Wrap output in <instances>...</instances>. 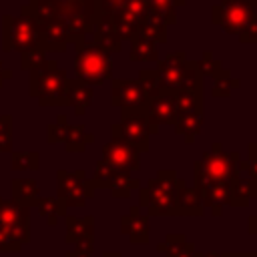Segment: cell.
<instances>
[{
  "label": "cell",
  "mask_w": 257,
  "mask_h": 257,
  "mask_svg": "<svg viewBox=\"0 0 257 257\" xmlns=\"http://www.w3.org/2000/svg\"><path fill=\"white\" fill-rule=\"evenodd\" d=\"M195 183L193 189L205 209L213 217H221L223 209L229 207V195L235 179L243 173L239 153L225 151L221 143H213L209 151L203 153L201 161H195Z\"/></svg>",
  "instance_id": "6da1fadb"
},
{
  "label": "cell",
  "mask_w": 257,
  "mask_h": 257,
  "mask_svg": "<svg viewBox=\"0 0 257 257\" xmlns=\"http://www.w3.org/2000/svg\"><path fill=\"white\" fill-rule=\"evenodd\" d=\"M185 185L173 169H161L145 187H139V207H145L149 217H181L179 193Z\"/></svg>",
  "instance_id": "7a4b0ae2"
},
{
  "label": "cell",
  "mask_w": 257,
  "mask_h": 257,
  "mask_svg": "<svg viewBox=\"0 0 257 257\" xmlns=\"http://www.w3.org/2000/svg\"><path fill=\"white\" fill-rule=\"evenodd\" d=\"M66 86L68 74L52 58H46L38 68L30 70L28 94L36 98L40 106H68Z\"/></svg>",
  "instance_id": "3957f363"
},
{
  "label": "cell",
  "mask_w": 257,
  "mask_h": 257,
  "mask_svg": "<svg viewBox=\"0 0 257 257\" xmlns=\"http://www.w3.org/2000/svg\"><path fill=\"white\" fill-rule=\"evenodd\" d=\"M161 76V84L171 90L185 92H203V74L197 68L195 60H189L183 50L169 52L165 58L157 60L155 68Z\"/></svg>",
  "instance_id": "277c9868"
},
{
  "label": "cell",
  "mask_w": 257,
  "mask_h": 257,
  "mask_svg": "<svg viewBox=\"0 0 257 257\" xmlns=\"http://www.w3.org/2000/svg\"><path fill=\"white\" fill-rule=\"evenodd\" d=\"M74 78L90 84L100 86L112 78V60L110 52L98 46L92 40H82L74 44Z\"/></svg>",
  "instance_id": "5b68a950"
},
{
  "label": "cell",
  "mask_w": 257,
  "mask_h": 257,
  "mask_svg": "<svg viewBox=\"0 0 257 257\" xmlns=\"http://www.w3.org/2000/svg\"><path fill=\"white\" fill-rule=\"evenodd\" d=\"M42 46L40 26L34 18L20 12V16H2V50L4 52H24L28 48Z\"/></svg>",
  "instance_id": "8992f818"
},
{
  "label": "cell",
  "mask_w": 257,
  "mask_h": 257,
  "mask_svg": "<svg viewBox=\"0 0 257 257\" xmlns=\"http://www.w3.org/2000/svg\"><path fill=\"white\" fill-rule=\"evenodd\" d=\"M94 185L86 177L84 169L76 171H66L58 169L56 171V197L70 209L74 207H84L86 201L94 197Z\"/></svg>",
  "instance_id": "52a82bcc"
},
{
  "label": "cell",
  "mask_w": 257,
  "mask_h": 257,
  "mask_svg": "<svg viewBox=\"0 0 257 257\" xmlns=\"http://www.w3.org/2000/svg\"><path fill=\"white\" fill-rule=\"evenodd\" d=\"M110 137L131 143L139 153L151 151V124L145 112L120 108V120L110 126Z\"/></svg>",
  "instance_id": "ba28073f"
},
{
  "label": "cell",
  "mask_w": 257,
  "mask_h": 257,
  "mask_svg": "<svg viewBox=\"0 0 257 257\" xmlns=\"http://www.w3.org/2000/svg\"><path fill=\"white\" fill-rule=\"evenodd\" d=\"M153 96L145 90L139 78H110V102L112 106L147 112Z\"/></svg>",
  "instance_id": "9c48e42d"
},
{
  "label": "cell",
  "mask_w": 257,
  "mask_h": 257,
  "mask_svg": "<svg viewBox=\"0 0 257 257\" xmlns=\"http://www.w3.org/2000/svg\"><path fill=\"white\" fill-rule=\"evenodd\" d=\"M251 16V2L249 0H221L211 8V20L221 26L227 34L239 36Z\"/></svg>",
  "instance_id": "30bf717a"
},
{
  "label": "cell",
  "mask_w": 257,
  "mask_h": 257,
  "mask_svg": "<svg viewBox=\"0 0 257 257\" xmlns=\"http://www.w3.org/2000/svg\"><path fill=\"white\" fill-rule=\"evenodd\" d=\"M0 227L6 229L22 247L30 243V209L0 197Z\"/></svg>",
  "instance_id": "8fae6325"
},
{
  "label": "cell",
  "mask_w": 257,
  "mask_h": 257,
  "mask_svg": "<svg viewBox=\"0 0 257 257\" xmlns=\"http://www.w3.org/2000/svg\"><path fill=\"white\" fill-rule=\"evenodd\" d=\"M147 120L151 124V135L159 133L161 124H175L179 110H177V90L171 88H161V92L151 100V104L147 106Z\"/></svg>",
  "instance_id": "7c38bea8"
},
{
  "label": "cell",
  "mask_w": 257,
  "mask_h": 257,
  "mask_svg": "<svg viewBox=\"0 0 257 257\" xmlns=\"http://www.w3.org/2000/svg\"><path fill=\"white\" fill-rule=\"evenodd\" d=\"M141 153L122 139H110L102 147V161L120 173H133L141 169Z\"/></svg>",
  "instance_id": "4fadbf2b"
},
{
  "label": "cell",
  "mask_w": 257,
  "mask_h": 257,
  "mask_svg": "<svg viewBox=\"0 0 257 257\" xmlns=\"http://www.w3.org/2000/svg\"><path fill=\"white\" fill-rule=\"evenodd\" d=\"M147 12H149V0H126L112 14V22L120 40H131L139 32V24Z\"/></svg>",
  "instance_id": "5bb4252c"
},
{
  "label": "cell",
  "mask_w": 257,
  "mask_h": 257,
  "mask_svg": "<svg viewBox=\"0 0 257 257\" xmlns=\"http://www.w3.org/2000/svg\"><path fill=\"white\" fill-rule=\"evenodd\" d=\"M92 42H96L98 46H102L106 52H120L122 50V40L114 28L112 16L96 12L94 16V24H92Z\"/></svg>",
  "instance_id": "9a60e30c"
},
{
  "label": "cell",
  "mask_w": 257,
  "mask_h": 257,
  "mask_svg": "<svg viewBox=\"0 0 257 257\" xmlns=\"http://www.w3.org/2000/svg\"><path fill=\"white\" fill-rule=\"evenodd\" d=\"M120 233L128 237L135 245H147L149 243V215L141 213V207L135 205L128 209L126 215L120 217Z\"/></svg>",
  "instance_id": "2e32d148"
},
{
  "label": "cell",
  "mask_w": 257,
  "mask_h": 257,
  "mask_svg": "<svg viewBox=\"0 0 257 257\" xmlns=\"http://www.w3.org/2000/svg\"><path fill=\"white\" fill-rule=\"evenodd\" d=\"M38 26H40L42 46L46 52H64L68 48L70 36H68V30L62 22V18H54V20L42 22Z\"/></svg>",
  "instance_id": "e0dca14e"
},
{
  "label": "cell",
  "mask_w": 257,
  "mask_h": 257,
  "mask_svg": "<svg viewBox=\"0 0 257 257\" xmlns=\"http://www.w3.org/2000/svg\"><path fill=\"white\" fill-rule=\"evenodd\" d=\"M66 98H68V106H72L74 114L82 116V114H86V110L90 108V104L94 100V90L90 84H86L78 78H68Z\"/></svg>",
  "instance_id": "ac0fdd59"
},
{
  "label": "cell",
  "mask_w": 257,
  "mask_h": 257,
  "mask_svg": "<svg viewBox=\"0 0 257 257\" xmlns=\"http://www.w3.org/2000/svg\"><path fill=\"white\" fill-rule=\"evenodd\" d=\"M157 251L165 257H203L201 251H197L195 243L187 241V235L183 233H169L165 239L157 245Z\"/></svg>",
  "instance_id": "d6986e66"
},
{
  "label": "cell",
  "mask_w": 257,
  "mask_h": 257,
  "mask_svg": "<svg viewBox=\"0 0 257 257\" xmlns=\"http://www.w3.org/2000/svg\"><path fill=\"white\" fill-rule=\"evenodd\" d=\"M64 243L66 245H76L82 239H92L94 237V217L84 215V217H74L66 215L64 217Z\"/></svg>",
  "instance_id": "ffe728a7"
},
{
  "label": "cell",
  "mask_w": 257,
  "mask_h": 257,
  "mask_svg": "<svg viewBox=\"0 0 257 257\" xmlns=\"http://www.w3.org/2000/svg\"><path fill=\"white\" fill-rule=\"evenodd\" d=\"M10 199L22 207L34 209L40 199V187L36 179H12L10 181Z\"/></svg>",
  "instance_id": "44dd1931"
},
{
  "label": "cell",
  "mask_w": 257,
  "mask_h": 257,
  "mask_svg": "<svg viewBox=\"0 0 257 257\" xmlns=\"http://www.w3.org/2000/svg\"><path fill=\"white\" fill-rule=\"evenodd\" d=\"M257 199V179L253 177H237L233 187H231V195H229V207H249V203Z\"/></svg>",
  "instance_id": "7402d4cb"
},
{
  "label": "cell",
  "mask_w": 257,
  "mask_h": 257,
  "mask_svg": "<svg viewBox=\"0 0 257 257\" xmlns=\"http://www.w3.org/2000/svg\"><path fill=\"white\" fill-rule=\"evenodd\" d=\"M167 28H169V22H167L165 18H161L159 14H155L153 10H149V12L145 14V18L141 20L137 34H141V36L153 40L155 44H159V42L165 44V42H167Z\"/></svg>",
  "instance_id": "603a6c76"
},
{
  "label": "cell",
  "mask_w": 257,
  "mask_h": 257,
  "mask_svg": "<svg viewBox=\"0 0 257 257\" xmlns=\"http://www.w3.org/2000/svg\"><path fill=\"white\" fill-rule=\"evenodd\" d=\"M34 209H36L38 215L46 221L48 227H56L58 221L68 215V207H66L56 195H54V197H40Z\"/></svg>",
  "instance_id": "cb8c5ba5"
},
{
  "label": "cell",
  "mask_w": 257,
  "mask_h": 257,
  "mask_svg": "<svg viewBox=\"0 0 257 257\" xmlns=\"http://www.w3.org/2000/svg\"><path fill=\"white\" fill-rule=\"evenodd\" d=\"M203 126V112H181L173 124L175 133L185 139V143H195Z\"/></svg>",
  "instance_id": "d4e9b609"
},
{
  "label": "cell",
  "mask_w": 257,
  "mask_h": 257,
  "mask_svg": "<svg viewBox=\"0 0 257 257\" xmlns=\"http://www.w3.org/2000/svg\"><path fill=\"white\" fill-rule=\"evenodd\" d=\"M128 42H131L128 58L133 62H157L159 60V50L153 40H149L141 34H135Z\"/></svg>",
  "instance_id": "484cf974"
},
{
  "label": "cell",
  "mask_w": 257,
  "mask_h": 257,
  "mask_svg": "<svg viewBox=\"0 0 257 257\" xmlns=\"http://www.w3.org/2000/svg\"><path fill=\"white\" fill-rule=\"evenodd\" d=\"M92 141H94V133L86 131L84 124H70L66 139H64V151L66 153H84Z\"/></svg>",
  "instance_id": "4316f807"
},
{
  "label": "cell",
  "mask_w": 257,
  "mask_h": 257,
  "mask_svg": "<svg viewBox=\"0 0 257 257\" xmlns=\"http://www.w3.org/2000/svg\"><path fill=\"white\" fill-rule=\"evenodd\" d=\"M179 207H181V217H203L205 207L201 205L195 189L185 185L179 193Z\"/></svg>",
  "instance_id": "83f0119b"
},
{
  "label": "cell",
  "mask_w": 257,
  "mask_h": 257,
  "mask_svg": "<svg viewBox=\"0 0 257 257\" xmlns=\"http://www.w3.org/2000/svg\"><path fill=\"white\" fill-rule=\"evenodd\" d=\"M10 169L12 171H38L40 169L38 151H12L10 153Z\"/></svg>",
  "instance_id": "f1b7e54d"
},
{
  "label": "cell",
  "mask_w": 257,
  "mask_h": 257,
  "mask_svg": "<svg viewBox=\"0 0 257 257\" xmlns=\"http://www.w3.org/2000/svg\"><path fill=\"white\" fill-rule=\"evenodd\" d=\"M141 187V181L137 177H131V173H120L108 187L110 195L114 199H128L133 191H137Z\"/></svg>",
  "instance_id": "f546056e"
},
{
  "label": "cell",
  "mask_w": 257,
  "mask_h": 257,
  "mask_svg": "<svg viewBox=\"0 0 257 257\" xmlns=\"http://www.w3.org/2000/svg\"><path fill=\"white\" fill-rule=\"evenodd\" d=\"M213 80H215V82H213L211 94H213L215 98H227V96H231V92H233L235 88H239V84H241V82L231 74L229 68H223V72L217 74Z\"/></svg>",
  "instance_id": "4dcf8cb0"
},
{
  "label": "cell",
  "mask_w": 257,
  "mask_h": 257,
  "mask_svg": "<svg viewBox=\"0 0 257 257\" xmlns=\"http://www.w3.org/2000/svg\"><path fill=\"white\" fill-rule=\"evenodd\" d=\"M185 4L187 0H149V10H153L155 14L165 18L169 24H173L177 20V8Z\"/></svg>",
  "instance_id": "1f68e13d"
},
{
  "label": "cell",
  "mask_w": 257,
  "mask_h": 257,
  "mask_svg": "<svg viewBox=\"0 0 257 257\" xmlns=\"http://www.w3.org/2000/svg\"><path fill=\"white\" fill-rule=\"evenodd\" d=\"M118 175H120V171H116L114 167H110V165L104 163V161H98L96 167H94V175L90 177V181H92L94 189H108L110 183H112Z\"/></svg>",
  "instance_id": "d6a6232c"
},
{
  "label": "cell",
  "mask_w": 257,
  "mask_h": 257,
  "mask_svg": "<svg viewBox=\"0 0 257 257\" xmlns=\"http://www.w3.org/2000/svg\"><path fill=\"white\" fill-rule=\"evenodd\" d=\"M197 62V68H199V72L203 74V76H211V78H215L217 74H221L223 72V62L221 60H217L215 58V54L211 52V50H205L203 52V56L199 58V60H195Z\"/></svg>",
  "instance_id": "836d02e7"
},
{
  "label": "cell",
  "mask_w": 257,
  "mask_h": 257,
  "mask_svg": "<svg viewBox=\"0 0 257 257\" xmlns=\"http://www.w3.org/2000/svg\"><path fill=\"white\" fill-rule=\"evenodd\" d=\"M68 120H66V114H58L56 120L48 122L46 124V141L48 143H64L66 139V133H68Z\"/></svg>",
  "instance_id": "e575fe53"
},
{
  "label": "cell",
  "mask_w": 257,
  "mask_h": 257,
  "mask_svg": "<svg viewBox=\"0 0 257 257\" xmlns=\"http://www.w3.org/2000/svg\"><path fill=\"white\" fill-rule=\"evenodd\" d=\"M46 60V50L44 46H36V48H28L24 52H20V68L22 70H34L38 68L42 62Z\"/></svg>",
  "instance_id": "d590c367"
},
{
  "label": "cell",
  "mask_w": 257,
  "mask_h": 257,
  "mask_svg": "<svg viewBox=\"0 0 257 257\" xmlns=\"http://www.w3.org/2000/svg\"><path fill=\"white\" fill-rule=\"evenodd\" d=\"M0 153H12V114H0Z\"/></svg>",
  "instance_id": "8d00e7d4"
},
{
  "label": "cell",
  "mask_w": 257,
  "mask_h": 257,
  "mask_svg": "<svg viewBox=\"0 0 257 257\" xmlns=\"http://www.w3.org/2000/svg\"><path fill=\"white\" fill-rule=\"evenodd\" d=\"M249 2H251V16H249L245 30L239 34V40L245 44L257 42V2H253V0H249Z\"/></svg>",
  "instance_id": "74e56055"
},
{
  "label": "cell",
  "mask_w": 257,
  "mask_h": 257,
  "mask_svg": "<svg viewBox=\"0 0 257 257\" xmlns=\"http://www.w3.org/2000/svg\"><path fill=\"white\" fill-rule=\"evenodd\" d=\"M22 251V245L6 231L0 227V253H20Z\"/></svg>",
  "instance_id": "f35d334b"
},
{
  "label": "cell",
  "mask_w": 257,
  "mask_h": 257,
  "mask_svg": "<svg viewBox=\"0 0 257 257\" xmlns=\"http://www.w3.org/2000/svg\"><path fill=\"white\" fill-rule=\"evenodd\" d=\"M124 2H126V0H98V12L112 16Z\"/></svg>",
  "instance_id": "ab89813d"
},
{
  "label": "cell",
  "mask_w": 257,
  "mask_h": 257,
  "mask_svg": "<svg viewBox=\"0 0 257 257\" xmlns=\"http://www.w3.org/2000/svg\"><path fill=\"white\" fill-rule=\"evenodd\" d=\"M203 257H257V251H209L203 253Z\"/></svg>",
  "instance_id": "60d3db41"
},
{
  "label": "cell",
  "mask_w": 257,
  "mask_h": 257,
  "mask_svg": "<svg viewBox=\"0 0 257 257\" xmlns=\"http://www.w3.org/2000/svg\"><path fill=\"white\" fill-rule=\"evenodd\" d=\"M241 169L249 177L257 179V155H247V161H241Z\"/></svg>",
  "instance_id": "b9f144b4"
},
{
  "label": "cell",
  "mask_w": 257,
  "mask_h": 257,
  "mask_svg": "<svg viewBox=\"0 0 257 257\" xmlns=\"http://www.w3.org/2000/svg\"><path fill=\"white\" fill-rule=\"evenodd\" d=\"M64 257H92V249H80V247H72L70 251L64 253Z\"/></svg>",
  "instance_id": "7bdbcfd3"
},
{
  "label": "cell",
  "mask_w": 257,
  "mask_h": 257,
  "mask_svg": "<svg viewBox=\"0 0 257 257\" xmlns=\"http://www.w3.org/2000/svg\"><path fill=\"white\" fill-rule=\"evenodd\" d=\"M247 233L253 235V237H257V213H253V215L247 217Z\"/></svg>",
  "instance_id": "ee69618b"
},
{
  "label": "cell",
  "mask_w": 257,
  "mask_h": 257,
  "mask_svg": "<svg viewBox=\"0 0 257 257\" xmlns=\"http://www.w3.org/2000/svg\"><path fill=\"white\" fill-rule=\"evenodd\" d=\"M10 76H12V70H10V68H6V66H4V62L0 60V88L4 86V82H6Z\"/></svg>",
  "instance_id": "f6af8a7d"
},
{
  "label": "cell",
  "mask_w": 257,
  "mask_h": 257,
  "mask_svg": "<svg viewBox=\"0 0 257 257\" xmlns=\"http://www.w3.org/2000/svg\"><path fill=\"white\" fill-rule=\"evenodd\" d=\"M247 155H257V141L249 143V147H247Z\"/></svg>",
  "instance_id": "bcb514c9"
},
{
  "label": "cell",
  "mask_w": 257,
  "mask_h": 257,
  "mask_svg": "<svg viewBox=\"0 0 257 257\" xmlns=\"http://www.w3.org/2000/svg\"><path fill=\"white\" fill-rule=\"evenodd\" d=\"M102 257H122V253L120 251H104Z\"/></svg>",
  "instance_id": "7dc6e473"
},
{
  "label": "cell",
  "mask_w": 257,
  "mask_h": 257,
  "mask_svg": "<svg viewBox=\"0 0 257 257\" xmlns=\"http://www.w3.org/2000/svg\"><path fill=\"white\" fill-rule=\"evenodd\" d=\"M62 2H66V0H62Z\"/></svg>",
  "instance_id": "c3c4849f"
},
{
  "label": "cell",
  "mask_w": 257,
  "mask_h": 257,
  "mask_svg": "<svg viewBox=\"0 0 257 257\" xmlns=\"http://www.w3.org/2000/svg\"><path fill=\"white\" fill-rule=\"evenodd\" d=\"M253 2H257V0H253Z\"/></svg>",
  "instance_id": "681fc988"
}]
</instances>
